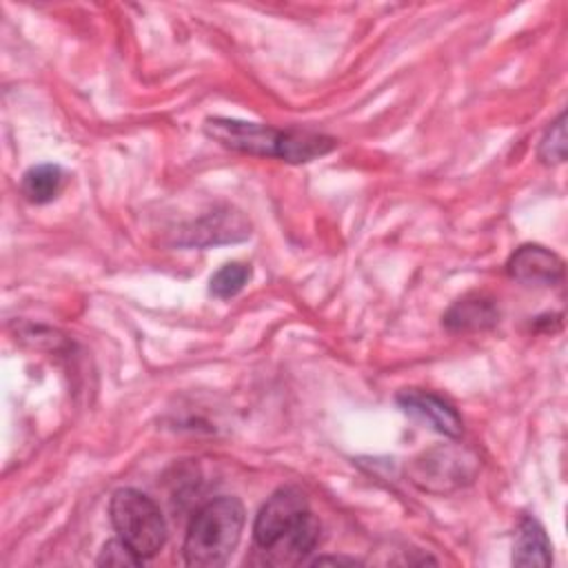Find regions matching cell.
<instances>
[{
	"mask_svg": "<svg viewBox=\"0 0 568 568\" xmlns=\"http://www.w3.org/2000/svg\"><path fill=\"white\" fill-rule=\"evenodd\" d=\"M552 546L541 524L532 517H524L517 530L513 564L515 566H548L552 561Z\"/></svg>",
	"mask_w": 568,
	"mask_h": 568,
	"instance_id": "9c48e42d",
	"label": "cell"
},
{
	"mask_svg": "<svg viewBox=\"0 0 568 568\" xmlns=\"http://www.w3.org/2000/svg\"><path fill=\"white\" fill-rule=\"evenodd\" d=\"M255 546L273 566L300 564L320 541V521L300 488L275 490L253 524Z\"/></svg>",
	"mask_w": 568,
	"mask_h": 568,
	"instance_id": "6da1fadb",
	"label": "cell"
},
{
	"mask_svg": "<svg viewBox=\"0 0 568 568\" xmlns=\"http://www.w3.org/2000/svg\"><path fill=\"white\" fill-rule=\"evenodd\" d=\"M244 528V506L237 497H217L204 504L189 524L184 539V561L195 568L226 564Z\"/></svg>",
	"mask_w": 568,
	"mask_h": 568,
	"instance_id": "7a4b0ae2",
	"label": "cell"
},
{
	"mask_svg": "<svg viewBox=\"0 0 568 568\" xmlns=\"http://www.w3.org/2000/svg\"><path fill=\"white\" fill-rule=\"evenodd\" d=\"M248 277H251V268H248L246 264H242V262L224 264V266L211 277V293H213L215 297H222V300L233 297V295H237V293L244 288V284L248 282Z\"/></svg>",
	"mask_w": 568,
	"mask_h": 568,
	"instance_id": "7c38bea8",
	"label": "cell"
},
{
	"mask_svg": "<svg viewBox=\"0 0 568 568\" xmlns=\"http://www.w3.org/2000/svg\"><path fill=\"white\" fill-rule=\"evenodd\" d=\"M109 515L118 537L142 559L158 555L164 546L166 524L158 504L149 495L135 488H120L111 497Z\"/></svg>",
	"mask_w": 568,
	"mask_h": 568,
	"instance_id": "3957f363",
	"label": "cell"
},
{
	"mask_svg": "<svg viewBox=\"0 0 568 568\" xmlns=\"http://www.w3.org/2000/svg\"><path fill=\"white\" fill-rule=\"evenodd\" d=\"M209 138L217 140L226 149H235L251 155L262 158H282L284 135L286 131L260 124V122H244L231 118H209L204 124Z\"/></svg>",
	"mask_w": 568,
	"mask_h": 568,
	"instance_id": "5b68a950",
	"label": "cell"
},
{
	"mask_svg": "<svg viewBox=\"0 0 568 568\" xmlns=\"http://www.w3.org/2000/svg\"><path fill=\"white\" fill-rule=\"evenodd\" d=\"M497 317L499 313L493 300L484 295H468L446 311L444 324L450 331H481L490 328L497 322Z\"/></svg>",
	"mask_w": 568,
	"mask_h": 568,
	"instance_id": "ba28073f",
	"label": "cell"
},
{
	"mask_svg": "<svg viewBox=\"0 0 568 568\" xmlns=\"http://www.w3.org/2000/svg\"><path fill=\"white\" fill-rule=\"evenodd\" d=\"M508 275L528 286H552L564 277V262L557 253L539 246L524 244L508 260Z\"/></svg>",
	"mask_w": 568,
	"mask_h": 568,
	"instance_id": "52a82bcc",
	"label": "cell"
},
{
	"mask_svg": "<svg viewBox=\"0 0 568 568\" xmlns=\"http://www.w3.org/2000/svg\"><path fill=\"white\" fill-rule=\"evenodd\" d=\"M477 468V459L457 446H437L422 453L408 466L413 484L430 493H448L470 481Z\"/></svg>",
	"mask_w": 568,
	"mask_h": 568,
	"instance_id": "277c9868",
	"label": "cell"
},
{
	"mask_svg": "<svg viewBox=\"0 0 568 568\" xmlns=\"http://www.w3.org/2000/svg\"><path fill=\"white\" fill-rule=\"evenodd\" d=\"M397 404L404 413L419 419L422 424L430 426L433 430L446 435V437H459L462 435V417L459 413L442 397L419 390V388H406L397 395Z\"/></svg>",
	"mask_w": 568,
	"mask_h": 568,
	"instance_id": "8992f818",
	"label": "cell"
},
{
	"mask_svg": "<svg viewBox=\"0 0 568 568\" xmlns=\"http://www.w3.org/2000/svg\"><path fill=\"white\" fill-rule=\"evenodd\" d=\"M142 561L144 559L129 544H124L120 537L106 541L102 552H100V557H98V566H113V568L140 566Z\"/></svg>",
	"mask_w": 568,
	"mask_h": 568,
	"instance_id": "5bb4252c",
	"label": "cell"
},
{
	"mask_svg": "<svg viewBox=\"0 0 568 568\" xmlns=\"http://www.w3.org/2000/svg\"><path fill=\"white\" fill-rule=\"evenodd\" d=\"M248 235V224L237 211L211 213L191 231L189 244H211L224 240H242Z\"/></svg>",
	"mask_w": 568,
	"mask_h": 568,
	"instance_id": "30bf717a",
	"label": "cell"
},
{
	"mask_svg": "<svg viewBox=\"0 0 568 568\" xmlns=\"http://www.w3.org/2000/svg\"><path fill=\"white\" fill-rule=\"evenodd\" d=\"M60 186H62V171L55 164L31 166L22 175V184H20L24 197L29 202H36V204L51 202L58 195Z\"/></svg>",
	"mask_w": 568,
	"mask_h": 568,
	"instance_id": "8fae6325",
	"label": "cell"
},
{
	"mask_svg": "<svg viewBox=\"0 0 568 568\" xmlns=\"http://www.w3.org/2000/svg\"><path fill=\"white\" fill-rule=\"evenodd\" d=\"M566 115L561 113L544 133L539 142V158L546 164H559L566 160Z\"/></svg>",
	"mask_w": 568,
	"mask_h": 568,
	"instance_id": "4fadbf2b",
	"label": "cell"
}]
</instances>
